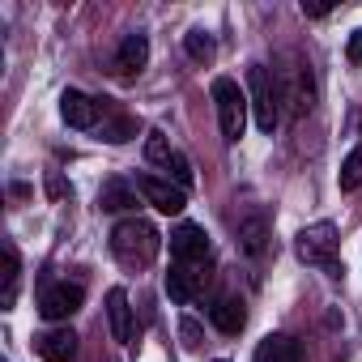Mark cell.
Returning a JSON list of instances; mask_svg holds the SVG:
<instances>
[{"instance_id":"cell-1","label":"cell","mask_w":362,"mask_h":362,"mask_svg":"<svg viewBox=\"0 0 362 362\" xmlns=\"http://www.w3.org/2000/svg\"><path fill=\"white\" fill-rule=\"evenodd\" d=\"M158 247H162V235H158V226L145 222V218H124V222L111 230V252H115V260L128 264V269H145V264L158 256Z\"/></svg>"},{"instance_id":"cell-2","label":"cell","mask_w":362,"mask_h":362,"mask_svg":"<svg viewBox=\"0 0 362 362\" xmlns=\"http://www.w3.org/2000/svg\"><path fill=\"white\" fill-rule=\"evenodd\" d=\"M247 98H252L256 128H260V132H273V128L281 124V103H286V94H281L277 77H273L264 64H252V69H247Z\"/></svg>"},{"instance_id":"cell-3","label":"cell","mask_w":362,"mask_h":362,"mask_svg":"<svg viewBox=\"0 0 362 362\" xmlns=\"http://www.w3.org/2000/svg\"><path fill=\"white\" fill-rule=\"evenodd\" d=\"M294 252H298L303 264H315V269H328L332 277H341V264H337V226L332 222L303 226L298 239H294Z\"/></svg>"},{"instance_id":"cell-4","label":"cell","mask_w":362,"mask_h":362,"mask_svg":"<svg viewBox=\"0 0 362 362\" xmlns=\"http://www.w3.org/2000/svg\"><path fill=\"white\" fill-rule=\"evenodd\" d=\"M214 107H218V124H222V136L235 145L243 141V128H247V94L230 81V77H218L214 81Z\"/></svg>"},{"instance_id":"cell-5","label":"cell","mask_w":362,"mask_h":362,"mask_svg":"<svg viewBox=\"0 0 362 362\" xmlns=\"http://www.w3.org/2000/svg\"><path fill=\"white\" fill-rule=\"evenodd\" d=\"M145 158H149L153 166H162V170H166V179H175V184L184 188V192L192 188V179H197V175H192V162H188L184 153H179V149H175V145H170L158 128L145 136Z\"/></svg>"},{"instance_id":"cell-6","label":"cell","mask_w":362,"mask_h":362,"mask_svg":"<svg viewBox=\"0 0 362 362\" xmlns=\"http://www.w3.org/2000/svg\"><path fill=\"white\" fill-rule=\"evenodd\" d=\"M209 252H214V243H209L205 226L184 222V226L170 230V256H175V264H197V269H201V264L209 260Z\"/></svg>"},{"instance_id":"cell-7","label":"cell","mask_w":362,"mask_h":362,"mask_svg":"<svg viewBox=\"0 0 362 362\" xmlns=\"http://www.w3.org/2000/svg\"><path fill=\"white\" fill-rule=\"evenodd\" d=\"M136 192L158 209V214H184L188 209V192L179 188V184H170V179H158V175H136Z\"/></svg>"},{"instance_id":"cell-8","label":"cell","mask_w":362,"mask_h":362,"mask_svg":"<svg viewBox=\"0 0 362 362\" xmlns=\"http://www.w3.org/2000/svg\"><path fill=\"white\" fill-rule=\"evenodd\" d=\"M81 303H86V290H81L77 281H56V286L43 290V298H39V315H43V320H69Z\"/></svg>"},{"instance_id":"cell-9","label":"cell","mask_w":362,"mask_h":362,"mask_svg":"<svg viewBox=\"0 0 362 362\" xmlns=\"http://www.w3.org/2000/svg\"><path fill=\"white\" fill-rule=\"evenodd\" d=\"M166 294H170V303H179V307L197 303V298L205 294V273H201L197 264H170V273H166Z\"/></svg>"},{"instance_id":"cell-10","label":"cell","mask_w":362,"mask_h":362,"mask_svg":"<svg viewBox=\"0 0 362 362\" xmlns=\"http://www.w3.org/2000/svg\"><path fill=\"white\" fill-rule=\"evenodd\" d=\"M60 115H64L69 128H94L98 115H103V103L90 98V94H81V90H64L60 94Z\"/></svg>"},{"instance_id":"cell-11","label":"cell","mask_w":362,"mask_h":362,"mask_svg":"<svg viewBox=\"0 0 362 362\" xmlns=\"http://www.w3.org/2000/svg\"><path fill=\"white\" fill-rule=\"evenodd\" d=\"M145 60H149V39H145V35H124V43H119V52H115L111 69H115L119 81H132V77L145 69Z\"/></svg>"},{"instance_id":"cell-12","label":"cell","mask_w":362,"mask_h":362,"mask_svg":"<svg viewBox=\"0 0 362 362\" xmlns=\"http://www.w3.org/2000/svg\"><path fill=\"white\" fill-rule=\"evenodd\" d=\"M235 230H239V247L247 256H264V247H269V218H264V209H247Z\"/></svg>"},{"instance_id":"cell-13","label":"cell","mask_w":362,"mask_h":362,"mask_svg":"<svg viewBox=\"0 0 362 362\" xmlns=\"http://www.w3.org/2000/svg\"><path fill=\"white\" fill-rule=\"evenodd\" d=\"M252 362H303V345H298L290 332H269V337L256 345Z\"/></svg>"},{"instance_id":"cell-14","label":"cell","mask_w":362,"mask_h":362,"mask_svg":"<svg viewBox=\"0 0 362 362\" xmlns=\"http://www.w3.org/2000/svg\"><path fill=\"white\" fill-rule=\"evenodd\" d=\"M35 349H39L43 362H73V354H77V337H73V328H52V332L35 337Z\"/></svg>"},{"instance_id":"cell-15","label":"cell","mask_w":362,"mask_h":362,"mask_svg":"<svg viewBox=\"0 0 362 362\" xmlns=\"http://www.w3.org/2000/svg\"><path fill=\"white\" fill-rule=\"evenodd\" d=\"M107 320H111V337L119 345H128L132 341V307H128V294L119 286L107 290Z\"/></svg>"},{"instance_id":"cell-16","label":"cell","mask_w":362,"mask_h":362,"mask_svg":"<svg viewBox=\"0 0 362 362\" xmlns=\"http://www.w3.org/2000/svg\"><path fill=\"white\" fill-rule=\"evenodd\" d=\"M209 320H214L222 332H230V337H235V332L247 324V311H243V303H239L235 294H218V298H214V307H209Z\"/></svg>"},{"instance_id":"cell-17","label":"cell","mask_w":362,"mask_h":362,"mask_svg":"<svg viewBox=\"0 0 362 362\" xmlns=\"http://www.w3.org/2000/svg\"><path fill=\"white\" fill-rule=\"evenodd\" d=\"M18 286H22V264H18V247L5 243V286H0V307H13L18 303Z\"/></svg>"},{"instance_id":"cell-18","label":"cell","mask_w":362,"mask_h":362,"mask_svg":"<svg viewBox=\"0 0 362 362\" xmlns=\"http://www.w3.org/2000/svg\"><path fill=\"white\" fill-rule=\"evenodd\" d=\"M132 205H136V188L119 184V179L103 184V192H98V209H107V214H119V209H132Z\"/></svg>"},{"instance_id":"cell-19","label":"cell","mask_w":362,"mask_h":362,"mask_svg":"<svg viewBox=\"0 0 362 362\" xmlns=\"http://www.w3.org/2000/svg\"><path fill=\"white\" fill-rule=\"evenodd\" d=\"M184 47H188V56H192L197 64L214 60V52H218V47H214V39H209L205 30H188V35H184Z\"/></svg>"},{"instance_id":"cell-20","label":"cell","mask_w":362,"mask_h":362,"mask_svg":"<svg viewBox=\"0 0 362 362\" xmlns=\"http://www.w3.org/2000/svg\"><path fill=\"white\" fill-rule=\"evenodd\" d=\"M358 184H362V145L341 162V192H354Z\"/></svg>"},{"instance_id":"cell-21","label":"cell","mask_w":362,"mask_h":362,"mask_svg":"<svg viewBox=\"0 0 362 362\" xmlns=\"http://www.w3.org/2000/svg\"><path fill=\"white\" fill-rule=\"evenodd\" d=\"M128 136H132V119H115V124H103V141L119 145V141H128Z\"/></svg>"},{"instance_id":"cell-22","label":"cell","mask_w":362,"mask_h":362,"mask_svg":"<svg viewBox=\"0 0 362 362\" xmlns=\"http://www.w3.org/2000/svg\"><path fill=\"white\" fill-rule=\"evenodd\" d=\"M179 337H184L188 349H197V345H201V324H197V320H184V324H179Z\"/></svg>"},{"instance_id":"cell-23","label":"cell","mask_w":362,"mask_h":362,"mask_svg":"<svg viewBox=\"0 0 362 362\" xmlns=\"http://www.w3.org/2000/svg\"><path fill=\"white\" fill-rule=\"evenodd\" d=\"M345 56H349V64H362V30H354V35H349V47H345Z\"/></svg>"},{"instance_id":"cell-24","label":"cell","mask_w":362,"mask_h":362,"mask_svg":"<svg viewBox=\"0 0 362 362\" xmlns=\"http://www.w3.org/2000/svg\"><path fill=\"white\" fill-rule=\"evenodd\" d=\"M303 13H307V18H328L332 5H303Z\"/></svg>"},{"instance_id":"cell-25","label":"cell","mask_w":362,"mask_h":362,"mask_svg":"<svg viewBox=\"0 0 362 362\" xmlns=\"http://www.w3.org/2000/svg\"><path fill=\"white\" fill-rule=\"evenodd\" d=\"M47 192H52V197H64V184H60V175H52V179H47Z\"/></svg>"},{"instance_id":"cell-26","label":"cell","mask_w":362,"mask_h":362,"mask_svg":"<svg viewBox=\"0 0 362 362\" xmlns=\"http://www.w3.org/2000/svg\"><path fill=\"white\" fill-rule=\"evenodd\" d=\"M218 362H226V358H218Z\"/></svg>"}]
</instances>
